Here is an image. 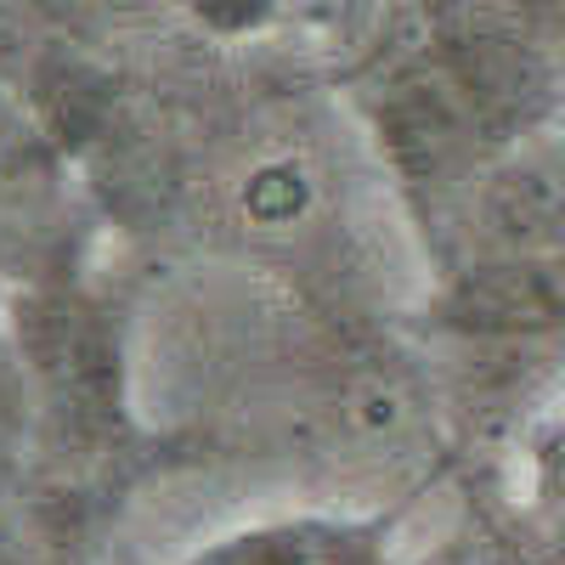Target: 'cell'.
<instances>
[{
    "label": "cell",
    "mask_w": 565,
    "mask_h": 565,
    "mask_svg": "<svg viewBox=\"0 0 565 565\" xmlns=\"http://www.w3.org/2000/svg\"><path fill=\"white\" fill-rule=\"evenodd\" d=\"M543 68L498 34H452L402 63L380 97V136L402 170L458 175L526 130Z\"/></svg>",
    "instance_id": "obj_1"
},
{
    "label": "cell",
    "mask_w": 565,
    "mask_h": 565,
    "mask_svg": "<svg viewBox=\"0 0 565 565\" xmlns=\"http://www.w3.org/2000/svg\"><path fill=\"white\" fill-rule=\"evenodd\" d=\"M452 322L463 334H492V340L565 334V249L514 255V260H469V271L452 289Z\"/></svg>",
    "instance_id": "obj_2"
},
{
    "label": "cell",
    "mask_w": 565,
    "mask_h": 565,
    "mask_svg": "<svg viewBox=\"0 0 565 565\" xmlns=\"http://www.w3.org/2000/svg\"><path fill=\"white\" fill-rule=\"evenodd\" d=\"M23 345L34 356V373L57 402L68 407H103L114 396V351L97 317L79 306H34L23 322Z\"/></svg>",
    "instance_id": "obj_3"
},
{
    "label": "cell",
    "mask_w": 565,
    "mask_h": 565,
    "mask_svg": "<svg viewBox=\"0 0 565 565\" xmlns=\"http://www.w3.org/2000/svg\"><path fill=\"white\" fill-rule=\"evenodd\" d=\"M204 565H380V554L334 526H282V532L232 543Z\"/></svg>",
    "instance_id": "obj_4"
},
{
    "label": "cell",
    "mask_w": 565,
    "mask_h": 565,
    "mask_svg": "<svg viewBox=\"0 0 565 565\" xmlns=\"http://www.w3.org/2000/svg\"><path fill=\"white\" fill-rule=\"evenodd\" d=\"M543 463H548V476L565 487V402L554 407L548 418V430H543Z\"/></svg>",
    "instance_id": "obj_5"
},
{
    "label": "cell",
    "mask_w": 565,
    "mask_h": 565,
    "mask_svg": "<svg viewBox=\"0 0 565 565\" xmlns=\"http://www.w3.org/2000/svg\"><path fill=\"white\" fill-rule=\"evenodd\" d=\"M0 430H7V385H0Z\"/></svg>",
    "instance_id": "obj_6"
}]
</instances>
